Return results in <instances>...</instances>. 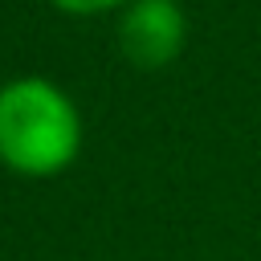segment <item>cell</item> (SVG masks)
<instances>
[{"instance_id": "6da1fadb", "label": "cell", "mask_w": 261, "mask_h": 261, "mask_svg": "<svg viewBox=\"0 0 261 261\" xmlns=\"http://www.w3.org/2000/svg\"><path fill=\"white\" fill-rule=\"evenodd\" d=\"M77 114L49 82H12L0 90V159L24 175L61 171L77 155Z\"/></svg>"}, {"instance_id": "7a4b0ae2", "label": "cell", "mask_w": 261, "mask_h": 261, "mask_svg": "<svg viewBox=\"0 0 261 261\" xmlns=\"http://www.w3.org/2000/svg\"><path fill=\"white\" fill-rule=\"evenodd\" d=\"M184 41V16L171 0H143L122 20V53L135 65H163L179 53Z\"/></svg>"}, {"instance_id": "3957f363", "label": "cell", "mask_w": 261, "mask_h": 261, "mask_svg": "<svg viewBox=\"0 0 261 261\" xmlns=\"http://www.w3.org/2000/svg\"><path fill=\"white\" fill-rule=\"evenodd\" d=\"M65 12H98V8H110V4H118V0H57Z\"/></svg>"}]
</instances>
